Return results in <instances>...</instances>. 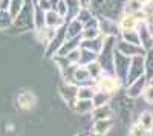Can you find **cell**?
Returning a JSON list of instances; mask_svg holds the SVG:
<instances>
[{"label":"cell","instance_id":"6da1fadb","mask_svg":"<svg viewBox=\"0 0 153 136\" xmlns=\"http://www.w3.org/2000/svg\"><path fill=\"white\" fill-rule=\"evenodd\" d=\"M123 26H124V28H132V26H133V18H132V17H130V18L126 17V20L123 21Z\"/></svg>","mask_w":153,"mask_h":136}]
</instances>
